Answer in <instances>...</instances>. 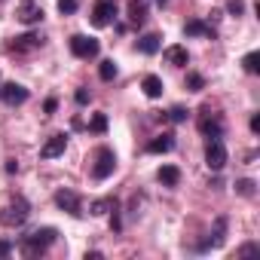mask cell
Segmentation results:
<instances>
[{"label":"cell","instance_id":"cell-25","mask_svg":"<svg viewBox=\"0 0 260 260\" xmlns=\"http://www.w3.org/2000/svg\"><path fill=\"white\" fill-rule=\"evenodd\" d=\"M242 68H245L248 74H257V71H260V52H248V55L242 58Z\"/></svg>","mask_w":260,"mask_h":260},{"label":"cell","instance_id":"cell-16","mask_svg":"<svg viewBox=\"0 0 260 260\" xmlns=\"http://www.w3.org/2000/svg\"><path fill=\"white\" fill-rule=\"evenodd\" d=\"M159 49H162V37H159V34H144V37H138V52L156 55Z\"/></svg>","mask_w":260,"mask_h":260},{"label":"cell","instance_id":"cell-23","mask_svg":"<svg viewBox=\"0 0 260 260\" xmlns=\"http://www.w3.org/2000/svg\"><path fill=\"white\" fill-rule=\"evenodd\" d=\"M89 132H95V135H104L107 132V113H95L89 119Z\"/></svg>","mask_w":260,"mask_h":260},{"label":"cell","instance_id":"cell-13","mask_svg":"<svg viewBox=\"0 0 260 260\" xmlns=\"http://www.w3.org/2000/svg\"><path fill=\"white\" fill-rule=\"evenodd\" d=\"M184 34L187 37H208V40H214V28L208 25V22H202V19H190L187 25H184Z\"/></svg>","mask_w":260,"mask_h":260},{"label":"cell","instance_id":"cell-3","mask_svg":"<svg viewBox=\"0 0 260 260\" xmlns=\"http://www.w3.org/2000/svg\"><path fill=\"white\" fill-rule=\"evenodd\" d=\"M113 169H116V153H113L110 147H98L95 166H92V178H95V181H107V178L113 175Z\"/></svg>","mask_w":260,"mask_h":260},{"label":"cell","instance_id":"cell-6","mask_svg":"<svg viewBox=\"0 0 260 260\" xmlns=\"http://www.w3.org/2000/svg\"><path fill=\"white\" fill-rule=\"evenodd\" d=\"M196 125H199V132H202L208 141H211V138H223V119H220L217 113H211L208 107L202 110V116H199Z\"/></svg>","mask_w":260,"mask_h":260},{"label":"cell","instance_id":"cell-35","mask_svg":"<svg viewBox=\"0 0 260 260\" xmlns=\"http://www.w3.org/2000/svg\"><path fill=\"white\" fill-rule=\"evenodd\" d=\"M251 132H254V135L260 132V113H254V116H251Z\"/></svg>","mask_w":260,"mask_h":260},{"label":"cell","instance_id":"cell-8","mask_svg":"<svg viewBox=\"0 0 260 260\" xmlns=\"http://www.w3.org/2000/svg\"><path fill=\"white\" fill-rule=\"evenodd\" d=\"M205 166H208L211 172H220V169L226 166V147H223L220 138H211V141H208V147H205Z\"/></svg>","mask_w":260,"mask_h":260},{"label":"cell","instance_id":"cell-10","mask_svg":"<svg viewBox=\"0 0 260 260\" xmlns=\"http://www.w3.org/2000/svg\"><path fill=\"white\" fill-rule=\"evenodd\" d=\"M55 205H58L61 211H68L71 217H80V214H83V208H80V196H77L74 190H58V193H55Z\"/></svg>","mask_w":260,"mask_h":260},{"label":"cell","instance_id":"cell-11","mask_svg":"<svg viewBox=\"0 0 260 260\" xmlns=\"http://www.w3.org/2000/svg\"><path fill=\"white\" fill-rule=\"evenodd\" d=\"M43 46V37L40 34H22V37H16L13 43H10V52H16V55H25V52H34V49H40Z\"/></svg>","mask_w":260,"mask_h":260},{"label":"cell","instance_id":"cell-21","mask_svg":"<svg viewBox=\"0 0 260 260\" xmlns=\"http://www.w3.org/2000/svg\"><path fill=\"white\" fill-rule=\"evenodd\" d=\"M98 77H101L104 83L116 80V61H113V58H104V61L98 64Z\"/></svg>","mask_w":260,"mask_h":260},{"label":"cell","instance_id":"cell-9","mask_svg":"<svg viewBox=\"0 0 260 260\" xmlns=\"http://www.w3.org/2000/svg\"><path fill=\"white\" fill-rule=\"evenodd\" d=\"M0 101L10 104V107H19V104L28 101V89L22 83H4L0 86Z\"/></svg>","mask_w":260,"mask_h":260},{"label":"cell","instance_id":"cell-33","mask_svg":"<svg viewBox=\"0 0 260 260\" xmlns=\"http://www.w3.org/2000/svg\"><path fill=\"white\" fill-rule=\"evenodd\" d=\"M10 254H13V242L0 239V257H10Z\"/></svg>","mask_w":260,"mask_h":260},{"label":"cell","instance_id":"cell-17","mask_svg":"<svg viewBox=\"0 0 260 260\" xmlns=\"http://www.w3.org/2000/svg\"><path fill=\"white\" fill-rule=\"evenodd\" d=\"M144 19H147V0H128V22L144 25Z\"/></svg>","mask_w":260,"mask_h":260},{"label":"cell","instance_id":"cell-4","mask_svg":"<svg viewBox=\"0 0 260 260\" xmlns=\"http://www.w3.org/2000/svg\"><path fill=\"white\" fill-rule=\"evenodd\" d=\"M113 19H116V0H95L89 22L95 28H107V25H113Z\"/></svg>","mask_w":260,"mask_h":260},{"label":"cell","instance_id":"cell-18","mask_svg":"<svg viewBox=\"0 0 260 260\" xmlns=\"http://www.w3.org/2000/svg\"><path fill=\"white\" fill-rule=\"evenodd\" d=\"M162 55H166V61H169V64H175V68H187V61H190L187 49H184V46H178V43H175V46H169Z\"/></svg>","mask_w":260,"mask_h":260},{"label":"cell","instance_id":"cell-19","mask_svg":"<svg viewBox=\"0 0 260 260\" xmlns=\"http://www.w3.org/2000/svg\"><path fill=\"white\" fill-rule=\"evenodd\" d=\"M156 178H159L162 187H178V184H181V169H178V166H162Z\"/></svg>","mask_w":260,"mask_h":260},{"label":"cell","instance_id":"cell-34","mask_svg":"<svg viewBox=\"0 0 260 260\" xmlns=\"http://www.w3.org/2000/svg\"><path fill=\"white\" fill-rule=\"evenodd\" d=\"M43 110H46V113H55V110H58V101H55V98H46Z\"/></svg>","mask_w":260,"mask_h":260},{"label":"cell","instance_id":"cell-12","mask_svg":"<svg viewBox=\"0 0 260 260\" xmlns=\"http://www.w3.org/2000/svg\"><path fill=\"white\" fill-rule=\"evenodd\" d=\"M64 147H68V135H61V132H58V135H52V138L40 147V156H43V159H55V156H61V153H64Z\"/></svg>","mask_w":260,"mask_h":260},{"label":"cell","instance_id":"cell-20","mask_svg":"<svg viewBox=\"0 0 260 260\" xmlns=\"http://www.w3.org/2000/svg\"><path fill=\"white\" fill-rule=\"evenodd\" d=\"M141 89H144V95H147V98H159L166 86H162V80H159L156 74H147V77H144V83H141Z\"/></svg>","mask_w":260,"mask_h":260},{"label":"cell","instance_id":"cell-15","mask_svg":"<svg viewBox=\"0 0 260 260\" xmlns=\"http://www.w3.org/2000/svg\"><path fill=\"white\" fill-rule=\"evenodd\" d=\"M169 150H175V135L172 132H162L147 144V153H169Z\"/></svg>","mask_w":260,"mask_h":260},{"label":"cell","instance_id":"cell-2","mask_svg":"<svg viewBox=\"0 0 260 260\" xmlns=\"http://www.w3.org/2000/svg\"><path fill=\"white\" fill-rule=\"evenodd\" d=\"M28 217H31V202H28L25 196H16V199H10L4 208H0V223L10 226V230L22 226Z\"/></svg>","mask_w":260,"mask_h":260},{"label":"cell","instance_id":"cell-31","mask_svg":"<svg viewBox=\"0 0 260 260\" xmlns=\"http://www.w3.org/2000/svg\"><path fill=\"white\" fill-rule=\"evenodd\" d=\"M251 254H260V245L248 242V245H242V248H239V257H251Z\"/></svg>","mask_w":260,"mask_h":260},{"label":"cell","instance_id":"cell-14","mask_svg":"<svg viewBox=\"0 0 260 260\" xmlns=\"http://www.w3.org/2000/svg\"><path fill=\"white\" fill-rule=\"evenodd\" d=\"M214 239H208V242H202L199 245V251H208V248H220L223 242H226V217H217L214 220V233H211Z\"/></svg>","mask_w":260,"mask_h":260},{"label":"cell","instance_id":"cell-30","mask_svg":"<svg viewBox=\"0 0 260 260\" xmlns=\"http://www.w3.org/2000/svg\"><path fill=\"white\" fill-rule=\"evenodd\" d=\"M74 98H77V104H89V98H92V92H89L86 86H80V89L74 92Z\"/></svg>","mask_w":260,"mask_h":260},{"label":"cell","instance_id":"cell-5","mask_svg":"<svg viewBox=\"0 0 260 260\" xmlns=\"http://www.w3.org/2000/svg\"><path fill=\"white\" fill-rule=\"evenodd\" d=\"M71 52L77 55V58H98V52H101V43L95 40V37H86V34H74L71 37Z\"/></svg>","mask_w":260,"mask_h":260},{"label":"cell","instance_id":"cell-29","mask_svg":"<svg viewBox=\"0 0 260 260\" xmlns=\"http://www.w3.org/2000/svg\"><path fill=\"white\" fill-rule=\"evenodd\" d=\"M226 13H230V16H242V13H245V0H230V4H226Z\"/></svg>","mask_w":260,"mask_h":260},{"label":"cell","instance_id":"cell-24","mask_svg":"<svg viewBox=\"0 0 260 260\" xmlns=\"http://www.w3.org/2000/svg\"><path fill=\"white\" fill-rule=\"evenodd\" d=\"M236 193H239V196H254V193H257V184H254L251 178H239V181H236Z\"/></svg>","mask_w":260,"mask_h":260},{"label":"cell","instance_id":"cell-26","mask_svg":"<svg viewBox=\"0 0 260 260\" xmlns=\"http://www.w3.org/2000/svg\"><path fill=\"white\" fill-rule=\"evenodd\" d=\"M184 86H187V92H202V89H205V80H202V74H193V71H190Z\"/></svg>","mask_w":260,"mask_h":260},{"label":"cell","instance_id":"cell-28","mask_svg":"<svg viewBox=\"0 0 260 260\" xmlns=\"http://www.w3.org/2000/svg\"><path fill=\"white\" fill-rule=\"evenodd\" d=\"M187 116H190V110H184V107H172L166 113V119H172V122H187Z\"/></svg>","mask_w":260,"mask_h":260},{"label":"cell","instance_id":"cell-27","mask_svg":"<svg viewBox=\"0 0 260 260\" xmlns=\"http://www.w3.org/2000/svg\"><path fill=\"white\" fill-rule=\"evenodd\" d=\"M77 7H80V0H58V13L61 16H74Z\"/></svg>","mask_w":260,"mask_h":260},{"label":"cell","instance_id":"cell-1","mask_svg":"<svg viewBox=\"0 0 260 260\" xmlns=\"http://www.w3.org/2000/svg\"><path fill=\"white\" fill-rule=\"evenodd\" d=\"M55 239H58V230H55V226H40V230H34V233L22 236L19 251H22L25 257H40V254L55 242Z\"/></svg>","mask_w":260,"mask_h":260},{"label":"cell","instance_id":"cell-32","mask_svg":"<svg viewBox=\"0 0 260 260\" xmlns=\"http://www.w3.org/2000/svg\"><path fill=\"white\" fill-rule=\"evenodd\" d=\"M116 211H119V202L113 205V217H110V230H113V233H119V230H122V220H119V214H116Z\"/></svg>","mask_w":260,"mask_h":260},{"label":"cell","instance_id":"cell-22","mask_svg":"<svg viewBox=\"0 0 260 260\" xmlns=\"http://www.w3.org/2000/svg\"><path fill=\"white\" fill-rule=\"evenodd\" d=\"M113 205H116V199H113V196H107V199H95V202H92V214H95V217H101V214L113 211Z\"/></svg>","mask_w":260,"mask_h":260},{"label":"cell","instance_id":"cell-7","mask_svg":"<svg viewBox=\"0 0 260 260\" xmlns=\"http://www.w3.org/2000/svg\"><path fill=\"white\" fill-rule=\"evenodd\" d=\"M16 19H19L22 25H40V22H43V7L37 4V0H19Z\"/></svg>","mask_w":260,"mask_h":260}]
</instances>
